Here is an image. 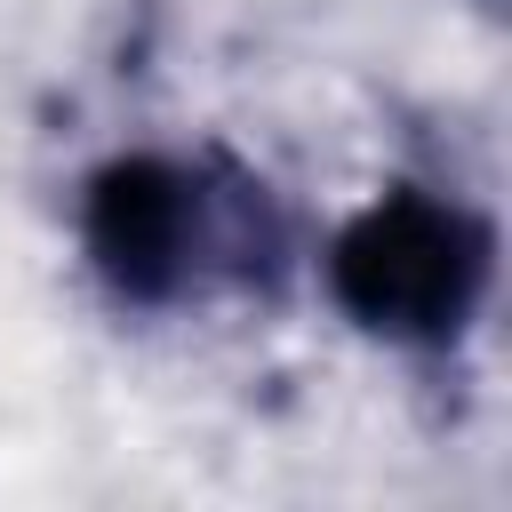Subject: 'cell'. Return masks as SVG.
I'll return each mask as SVG.
<instances>
[{
	"mask_svg": "<svg viewBox=\"0 0 512 512\" xmlns=\"http://www.w3.org/2000/svg\"><path fill=\"white\" fill-rule=\"evenodd\" d=\"M320 272L360 336L400 352H448L496 288V232L480 208L448 192L384 184L368 208L336 224Z\"/></svg>",
	"mask_w": 512,
	"mask_h": 512,
	"instance_id": "cell-2",
	"label": "cell"
},
{
	"mask_svg": "<svg viewBox=\"0 0 512 512\" xmlns=\"http://www.w3.org/2000/svg\"><path fill=\"white\" fill-rule=\"evenodd\" d=\"M80 256L120 312H168L200 288H272L288 216L232 160L112 152L80 184Z\"/></svg>",
	"mask_w": 512,
	"mask_h": 512,
	"instance_id": "cell-1",
	"label": "cell"
}]
</instances>
